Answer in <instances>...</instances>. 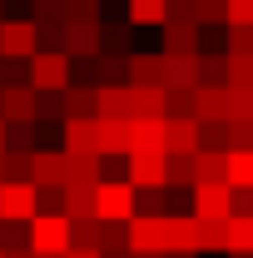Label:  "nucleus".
<instances>
[]
</instances>
